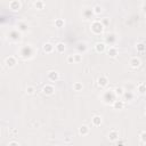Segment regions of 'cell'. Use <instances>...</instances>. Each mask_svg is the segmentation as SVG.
Wrapping results in <instances>:
<instances>
[{"mask_svg":"<svg viewBox=\"0 0 146 146\" xmlns=\"http://www.w3.org/2000/svg\"><path fill=\"white\" fill-rule=\"evenodd\" d=\"M17 54L23 60H30L36 55V49L32 44L26 43V44H23V46L19 47Z\"/></svg>","mask_w":146,"mask_h":146,"instance_id":"6da1fadb","label":"cell"},{"mask_svg":"<svg viewBox=\"0 0 146 146\" xmlns=\"http://www.w3.org/2000/svg\"><path fill=\"white\" fill-rule=\"evenodd\" d=\"M119 97L115 95V92H114V89L113 90H104L103 92H102V95H100V100H102V103L103 104H105V105H111L112 106V104Z\"/></svg>","mask_w":146,"mask_h":146,"instance_id":"7a4b0ae2","label":"cell"},{"mask_svg":"<svg viewBox=\"0 0 146 146\" xmlns=\"http://www.w3.org/2000/svg\"><path fill=\"white\" fill-rule=\"evenodd\" d=\"M104 30H105V26H104V24L100 21H98V19L91 21V23H90V31H91L92 34L102 35L104 33Z\"/></svg>","mask_w":146,"mask_h":146,"instance_id":"3957f363","label":"cell"},{"mask_svg":"<svg viewBox=\"0 0 146 146\" xmlns=\"http://www.w3.org/2000/svg\"><path fill=\"white\" fill-rule=\"evenodd\" d=\"M7 39L13 43H18L22 40V32L18 29H11L7 32Z\"/></svg>","mask_w":146,"mask_h":146,"instance_id":"277c9868","label":"cell"},{"mask_svg":"<svg viewBox=\"0 0 146 146\" xmlns=\"http://www.w3.org/2000/svg\"><path fill=\"white\" fill-rule=\"evenodd\" d=\"M81 16H82L83 21H92L94 16H95V13H94L92 8H84L81 13Z\"/></svg>","mask_w":146,"mask_h":146,"instance_id":"5b68a950","label":"cell"},{"mask_svg":"<svg viewBox=\"0 0 146 146\" xmlns=\"http://www.w3.org/2000/svg\"><path fill=\"white\" fill-rule=\"evenodd\" d=\"M116 41H117V36L113 32L112 33H107L106 36H105V40H104V42L106 44H108V46H114L116 43Z\"/></svg>","mask_w":146,"mask_h":146,"instance_id":"8992f818","label":"cell"},{"mask_svg":"<svg viewBox=\"0 0 146 146\" xmlns=\"http://www.w3.org/2000/svg\"><path fill=\"white\" fill-rule=\"evenodd\" d=\"M108 82H110L108 78L106 75H104V74H102V75H99L97 78V86L99 88H106L107 84H108Z\"/></svg>","mask_w":146,"mask_h":146,"instance_id":"52a82bcc","label":"cell"},{"mask_svg":"<svg viewBox=\"0 0 146 146\" xmlns=\"http://www.w3.org/2000/svg\"><path fill=\"white\" fill-rule=\"evenodd\" d=\"M16 64H17V58H16L15 56H7V57L5 58V65H6L7 67L13 68V67L16 66Z\"/></svg>","mask_w":146,"mask_h":146,"instance_id":"ba28073f","label":"cell"},{"mask_svg":"<svg viewBox=\"0 0 146 146\" xmlns=\"http://www.w3.org/2000/svg\"><path fill=\"white\" fill-rule=\"evenodd\" d=\"M107 138H108L110 141L115 143V141L120 138V137H119V130H117V129H111V130L108 131V133H107Z\"/></svg>","mask_w":146,"mask_h":146,"instance_id":"9c48e42d","label":"cell"},{"mask_svg":"<svg viewBox=\"0 0 146 146\" xmlns=\"http://www.w3.org/2000/svg\"><path fill=\"white\" fill-rule=\"evenodd\" d=\"M47 79L49 81H51V82H56V81L59 80V73L57 71H55V70H51V71H49L47 73Z\"/></svg>","mask_w":146,"mask_h":146,"instance_id":"30bf717a","label":"cell"},{"mask_svg":"<svg viewBox=\"0 0 146 146\" xmlns=\"http://www.w3.org/2000/svg\"><path fill=\"white\" fill-rule=\"evenodd\" d=\"M94 47H95L96 52H98V54H103L107 50V44L105 42H96Z\"/></svg>","mask_w":146,"mask_h":146,"instance_id":"8fae6325","label":"cell"},{"mask_svg":"<svg viewBox=\"0 0 146 146\" xmlns=\"http://www.w3.org/2000/svg\"><path fill=\"white\" fill-rule=\"evenodd\" d=\"M22 8V3L19 0H11L9 2V9L13 10V11H17Z\"/></svg>","mask_w":146,"mask_h":146,"instance_id":"7c38bea8","label":"cell"},{"mask_svg":"<svg viewBox=\"0 0 146 146\" xmlns=\"http://www.w3.org/2000/svg\"><path fill=\"white\" fill-rule=\"evenodd\" d=\"M42 92L44 95H47V96H51V95L55 94V87L52 84H46L42 88Z\"/></svg>","mask_w":146,"mask_h":146,"instance_id":"4fadbf2b","label":"cell"},{"mask_svg":"<svg viewBox=\"0 0 146 146\" xmlns=\"http://www.w3.org/2000/svg\"><path fill=\"white\" fill-rule=\"evenodd\" d=\"M124 106H125V102H124V100H121V99H116V100L112 104L113 110H117V111L123 110V108H124Z\"/></svg>","mask_w":146,"mask_h":146,"instance_id":"5bb4252c","label":"cell"},{"mask_svg":"<svg viewBox=\"0 0 146 146\" xmlns=\"http://www.w3.org/2000/svg\"><path fill=\"white\" fill-rule=\"evenodd\" d=\"M129 65H130L131 68H138L141 65V60L138 57H132L129 60Z\"/></svg>","mask_w":146,"mask_h":146,"instance_id":"9a60e30c","label":"cell"},{"mask_svg":"<svg viewBox=\"0 0 146 146\" xmlns=\"http://www.w3.org/2000/svg\"><path fill=\"white\" fill-rule=\"evenodd\" d=\"M78 132H79V135H80V136H82V137L88 136V135H89V132H90V128H89L88 125H86V124H82V125H80V127H79Z\"/></svg>","mask_w":146,"mask_h":146,"instance_id":"2e32d148","label":"cell"},{"mask_svg":"<svg viewBox=\"0 0 146 146\" xmlns=\"http://www.w3.org/2000/svg\"><path fill=\"white\" fill-rule=\"evenodd\" d=\"M107 55H108L110 57H112V58L117 57V55H119L117 48H116L115 46H110V47L107 48Z\"/></svg>","mask_w":146,"mask_h":146,"instance_id":"e0dca14e","label":"cell"},{"mask_svg":"<svg viewBox=\"0 0 146 146\" xmlns=\"http://www.w3.org/2000/svg\"><path fill=\"white\" fill-rule=\"evenodd\" d=\"M42 49H43V51L46 54H51L54 51V49H55V46L52 43H50V42H44L43 46H42Z\"/></svg>","mask_w":146,"mask_h":146,"instance_id":"ac0fdd59","label":"cell"},{"mask_svg":"<svg viewBox=\"0 0 146 146\" xmlns=\"http://www.w3.org/2000/svg\"><path fill=\"white\" fill-rule=\"evenodd\" d=\"M17 29L22 32V33H26L29 31V24L26 22H18L17 23Z\"/></svg>","mask_w":146,"mask_h":146,"instance_id":"d6986e66","label":"cell"},{"mask_svg":"<svg viewBox=\"0 0 146 146\" xmlns=\"http://www.w3.org/2000/svg\"><path fill=\"white\" fill-rule=\"evenodd\" d=\"M55 50H56L58 54H63V52H65V50H66V46H65V43H64V42H57V43L55 44Z\"/></svg>","mask_w":146,"mask_h":146,"instance_id":"ffe728a7","label":"cell"},{"mask_svg":"<svg viewBox=\"0 0 146 146\" xmlns=\"http://www.w3.org/2000/svg\"><path fill=\"white\" fill-rule=\"evenodd\" d=\"M122 98H123L124 102H131V100L135 99V94L132 91H124Z\"/></svg>","mask_w":146,"mask_h":146,"instance_id":"44dd1931","label":"cell"},{"mask_svg":"<svg viewBox=\"0 0 146 146\" xmlns=\"http://www.w3.org/2000/svg\"><path fill=\"white\" fill-rule=\"evenodd\" d=\"M91 123L95 127H99L103 123V117L100 115H94L92 119H91Z\"/></svg>","mask_w":146,"mask_h":146,"instance_id":"7402d4cb","label":"cell"},{"mask_svg":"<svg viewBox=\"0 0 146 146\" xmlns=\"http://www.w3.org/2000/svg\"><path fill=\"white\" fill-rule=\"evenodd\" d=\"M76 49H78V51H79L80 54H84V52H87V50H88V46H87L86 42H79L78 46H76Z\"/></svg>","mask_w":146,"mask_h":146,"instance_id":"603a6c76","label":"cell"},{"mask_svg":"<svg viewBox=\"0 0 146 146\" xmlns=\"http://www.w3.org/2000/svg\"><path fill=\"white\" fill-rule=\"evenodd\" d=\"M137 92L139 95H145L146 94V83L140 82L137 84Z\"/></svg>","mask_w":146,"mask_h":146,"instance_id":"cb8c5ba5","label":"cell"},{"mask_svg":"<svg viewBox=\"0 0 146 146\" xmlns=\"http://www.w3.org/2000/svg\"><path fill=\"white\" fill-rule=\"evenodd\" d=\"M34 8H35L36 10H42V9H44V2H43L42 0H36V1L34 2Z\"/></svg>","mask_w":146,"mask_h":146,"instance_id":"d4e9b609","label":"cell"},{"mask_svg":"<svg viewBox=\"0 0 146 146\" xmlns=\"http://www.w3.org/2000/svg\"><path fill=\"white\" fill-rule=\"evenodd\" d=\"M136 49H137L138 52H144L146 50V44L144 42H138L136 44Z\"/></svg>","mask_w":146,"mask_h":146,"instance_id":"484cf974","label":"cell"},{"mask_svg":"<svg viewBox=\"0 0 146 146\" xmlns=\"http://www.w3.org/2000/svg\"><path fill=\"white\" fill-rule=\"evenodd\" d=\"M72 88H73L74 91H82V89H83V84H82L81 82H74L73 86H72Z\"/></svg>","mask_w":146,"mask_h":146,"instance_id":"4316f807","label":"cell"},{"mask_svg":"<svg viewBox=\"0 0 146 146\" xmlns=\"http://www.w3.org/2000/svg\"><path fill=\"white\" fill-rule=\"evenodd\" d=\"M54 24H55L56 27H63L65 25V21L63 18H56L55 22H54Z\"/></svg>","mask_w":146,"mask_h":146,"instance_id":"83f0119b","label":"cell"},{"mask_svg":"<svg viewBox=\"0 0 146 146\" xmlns=\"http://www.w3.org/2000/svg\"><path fill=\"white\" fill-rule=\"evenodd\" d=\"M124 89H123V87H116L115 89H114V92H115V95L117 96V97H122L123 96V94H124Z\"/></svg>","mask_w":146,"mask_h":146,"instance_id":"f1b7e54d","label":"cell"},{"mask_svg":"<svg viewBox=\"0 0 146 146\" xmlns=\"http://www.w3.org/2000/svg\"><path fill=\"white\" fill-rule=\"evenodd\" d=\"M92 10H94L95 15H100V13L103 11V8H102V6H99V5H95V6L92 7Z\"/></svg>","mask_w":146,"mask_h":146,"instance_id":"f546056e","label":"cell"},{"mask_svg":"<svg viewBox=\"0 0 146 146\" xmlns=\"http://www.w3.org/2000/svg\"><path fill=\"white\" fill-rule=\"evenodd\" d=\"M73 57H74V63H81V62H82V58H83L82 54H80V52L74 54Z\"/></svg>","mask_w":146,"mask_h":146,"instance_id":"4dcf8cb0","label":"cell"},{"mask_svg":"<svg viewBox=\"0 0 146 146\" xmlns=\"http://www.w3.org/2000/svg\"><path fill=\"white\" fill-rule=\"evenodd\" d=\"M25 92H26L27 95H33V94L35 92V88H34L33 86H27V87L25 88Z\"/></svg>","mask_w":146,"mask_h":146,"instance_id":"1f68e13d","label":"cell"},{"mask_svg":"<svg viewBox=\"0 0 146 146\" xmlns=\"http://www.w3.org/2000/svg\"><path fill=\"white\" fill-rule=\"evenodd\" d=\"M139 138H140V141L143 144H146V131H141L139 135Z\"/></svg>","mask_w":146,"mask_h":146,"instance_id":"d6a6232c","label":"cell"},{"mask_svg":"<svg viewBox=\"0 0 146 146\" xmlns=\"http://www.w3.org/2000/svg\"><path fill=\"white\" fill-rule=\"evenodd\" d=\"M66 62H67L68 64H73V63H74V57H73V55H68V56L66 57Z\"/></svg>","mask_w":146,"mask_h":146,"instance_id":"836d02e7","label":"cell"},{"mask_svg":"<svg viewBox=\"0 0 146 146\" xmlns=\"http://www.w3.org/2000/svg\"><path fill=\"white\" fill-rule=\"evenodd\" d=\"M100 22H102V23L104 24V26H107V25L110 24V19H108L107 17H104V18H103V19H102Z\"/></svg>","mask_w":146,"mask_h":146,"instance_id":"e575fe53","label":"cell"},{"mask_svg":"<svg viewBox=\"0 0 146 146\" xmlns=\"http://www.w3.org/2000/svg\"><path fill=\"white\" fill-rule=\"evenodd\" d=\"M141 11L144 13V15H146V2L143 3V6H141Z\"/></svg>","mask_w":146,"mask_h":146,"instance_id":"d590c367","label":"cell"},{"mask_svg":"<svg viewBox=\"0 0 146 146\" xmlns=\"http://www.w3.org/2000/svg\"><path fill=\"white\" fill-rule=\"evenodd\" d=\"M14 145H19L18 141H9L8 143V146H14Z\"/></svg>","mask_w":146,"mask_h":146,"instance_id":"8d00e7d4","label":"cell"},{"mask_svg":"<svg viewBox=\"0 0 146 146\" xmlns=\"http://www.w3.org/2000/svg\"><path fill=\"white\" fill-rule=\"evenodd\" d=\"M115 143H116L117 145H123V144H124L125 141H124V140H120V138H119V139H117V140H116Z\"/></svg>","mask_w":146,"mask_h":146,"instance_id":"74e56055","label":"cell"},{"mask_svg":"<svg viewBox=\"0 0 146 146\" xmlns=\"http://www.w3.org/2000/svg\"><path fill=\"white\" fill-rule=\"evenodd\" d=\"M144 114H145V115H146V108H145V112H144Z\"/></svg>","mask_w":146,"mask_h":146,"instance_id":"f35d334b","label":"cell"}]
</instances>
